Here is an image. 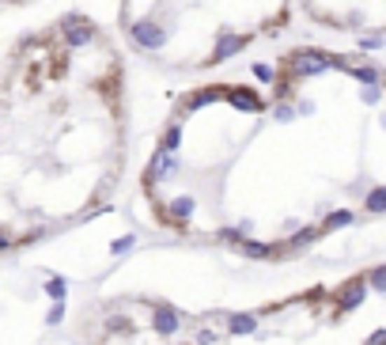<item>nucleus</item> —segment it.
<instances>
[{"mask_svg": "<svg viewBox=\"0 0 386 345\" xmlns=\"http://www.w3.org/2000/svg\"><path fill=\"white\" fill-rule=\"evenodd\" d=\"M223 102H231L235 110H247V114H261L266 110V99L258 95L254 88H247V83H235V88H223Z\"/></svg>", "mask_w": 386, "mask_h": 345, "instance_id": "nucleus-1", "label": "nucleus"}, {"mask_svg": "<svg viewBox=\"0 0 386 345\" xmlns=\"http://www.w3.org/2000/svg\"><path fill=\"white\" fill-rule=\"evenodd\" d=\"M171 175H178V160H174V152H163V148H159L152 160H148V186L171 179Z\"/></svg>", "mask_w": 386, "mask_h": 345, "instance_id": "nucleus-2", "label": "nucleus"}, {"mask_svg": "<svg viewBox=\"0 0 386 345\" xmlns=\"http://www.w3.org/2000/svg\"><path fill=\"white\" fill-rule=\"evenodd\" d=\"M152 326L159 334H174L178 326H182V315H178V307H171V304H152Z\"/></svg>", "mask_w": 386, "mask_h": 345, "instance_id": "nucleus-3", "label": "nucleus"}, {"mask_svg": "<svg viewBox=\"0 0 386 345\" xmlns=\"http://www.w3.org/2000/svg\"><path fill=\"white\" fill-rule=\"evenodd\" d=\"M364 296H367V277H360V281H352V285H345L341 296H337V304H341V311H352V307L364 304Z\"/></svg>", "mask_w": 386, "mask_h": 345, "instance_id": "nucleus-4", "label": "nucleus"}, {"mask_svg": "<svg viewBox=\"0 0 386 345\" xmlns=\"http://www.w3.org/2000/svg\"><path fill=\"white\" fill-rule=\"evenodd\" d=\"M345 72H348L356 83H382V72L375 69V65H348V61H345Z\"/></svg>", "mask_w": 386, "mask_h": 345, "instance_id": "nucleus-5", "label": "nucleus"}, {"mask_svg": "<svg viewBox=\"0 0 386 345\" xmlns=\"http://www.w3.org/2000/svg\"><path fill=\"white\" fill-rule=\"evenodd\" d=\"M239 250L247 258H273V255H280L284 247H273V243H254V239H239Z\"/></svg>", "mask_w": 386, "mask_h": 345, "instance_id": "nucleus-6", "label": "nucleus"}, {"mask_svg": "<svg viewBox=\"0 0 386 345\" xmlns=\"http://www.w3.org/2000/svg\"><path fill=\"white\" fill-rule=\"evenodd\" d=\"M193 217V198H174L171 201V220L174 224H186Z\"/></svg>", "mask_w": 386, "mask_h": 345, "instance_id": "nucleus-7", "label": "nucleus"}, {"mask_svg": "<svg viewBox=\"0 0 386 345\" xmlns=\"http://www.w3.org/2000/svg\"><path fill=\"white\" fill-rule=\"evenodd\" d=\"M364 205H367V212H386V186H375L364 198Z\"/></svg>", "mask_w": 386, "mask_h": 345, "instance_id": "nucleus-8", "label": "nucleus"}, {"mask_svg": "<svg viewBox=\"0 0 386 345\" xmlns=\"http://www.w3.org/2000/svg\"><path fill=\"white\" fill-rule=\"evenodd\" d=\"M231 330L235 334H250V330H258V315H231Z\"/></svg>", "mask_w": 386, "mask_h": 345, "instance_id": "nucleus-9", "label": "nucleus"}, {"mask_svg": "<svg viewBox=\"0 0 386 345\" xmlns=\"http://www.w3.org/2000/svg\"><path fill=\"white\" fill-rule=\"evenodd\" d=\"M318 236H322V231H318V228H303V231H296V236H291L284 247H288V250H296V247H307V243H315Z\"/></svg>", "mask_w": 386, "mask_h": 345, "instance_id": "nucleus-10", "label": "nucleus"}, {"mask_svg": "<svg viewBox=\"0 0 386 345\" xmlns=\"http://www.w3.org/2000/svg\"><path fill=\"white\" fill-rule=\"evenodd\" d=\"M178 144H182V126L174 122V126L163 133V144H159V148H163V152H178Z\"/></svg>", "mask_w": 386, "mask_h": 345, "instance_id": "nucleus-11", "label": "nucleus"}, {"mask_svg": "<svg viewBox=\"0 0 386 345\" xmlns=\"http://www.w3.org/2000/svg\"><path fill=\"white\" fill-rule=\"evenodd\" d=\"M356 217L348 209H337V212H329L326 217V231H333V228H348V224H352Z\"/></svg>", "mask_w": 386, "mask_h": 345, "instance_id": "nucleus-12", "label": "nucleus"}, {"mask_svg": "<svg viewBox=\"0 0 386 345\" xmlns=\"http://www.w3.org/2000/svg\"><path fill=\"white\" fill-rule=\"evenodd\" d=\"M367 288H375V292H386V266H375L371 273H367Z\"/></svg>", "mask_w": 386, "mask_h": 345, "instance_id": "nucleus-13", "label": "nucleus"}, {"mask_svg": "<svg viewBox=\"0 0 386 345\" xmlns=\"http://www.w3.org/2000/svg\"><path fill=\"white\" fill-rule=\"evenodd\" d=\"M46 292H50V300H64V292H69V285H64L61 277H50V281H46Z\"/></svg>", "mask_w": 386, "mask_h": 345, "instance_id": "nucleus-14", "label": "nucleus"}, {"mask_svg": "<svg viewBox=\"0 0 386 345\" xmlns=\"http://www.w3.org/2000/svg\"><path fill=\"white\" fill-rule=\"evenodd\" d=\"M273 114H277V122H291V118H296V107H291V102H277Z\"/></svg>", "mask_w": 386, "mask_h": 345, "instance_id": "nucleus-15", "label": "nucleus"}, {"mask_svg": "<svg viewBox=\"0 0 386 345\" xmlns=\"http://www.w3.org/2000/svg\"><path fill=\"white\" fill-rule=\"evenodd\" d=\"M64 319V300H53V307H50V315H46V323L50 326H57Z\"/></svg>", "mask_w": 386, "mask_h": 345, "instance_id": "nucleus-16", "label": "nucleus"}, {"mask_svg": "<svg viewBox=\"0 0 386 345\" xmlns=\"http://www.w3.org/2000/svg\"><path fill=\"white\" fill-rule=\"evenodd\" d=\"M106 326H110V330H129V319H118V315H114V319H106Z\"/></svg>", "mask_w": 386, "mask_h": 345, "instance_id": "nucleus-17", "label": "nucleus"}, {"mask_svg": "<svg viewBox=\"0 0 386 345\" xmlns=\"http://www.w3.org/2000/svg\"><path fill=\"white\" fill-rule=\"evenodd\" d=\"M364 345H386V330H375V334H371V338H367Z\"/></svg>", "mask_w": 386, "mask_h": 345, "instance_id": "nucleus-18", "label": "nucleus"}, {"mask_svg": "<svg viewBox=\"0 0 386 345\" xmlns=\"http://www.w3.org/2000/svg\"><path fill=\"white\" fill-rule=\"evenodd\" d=\"M129 247H133V239H118V243H114V255H121V250H129Z\"/></svg>", "mask_w": 386, "mask_h": 345, "instance_id": "nucleus-19", "label": "nucleus"}, {"mask_svg": "<svg viewBox=\"0 0 386 345\" xmlns=\"http://www.w3.org/2000/svg\"><path fill=\"white\" fill-rule=\"evenodd\" d=\"M12 247V236H8V231H0V250H8Z\"/></svg>", "mask_w": 386, "mask_h": 345, "instance_id": "nucleus-20", "label": "nucleus"}]
</instances>
